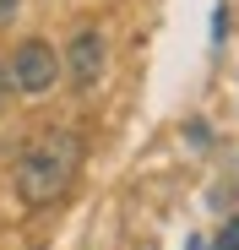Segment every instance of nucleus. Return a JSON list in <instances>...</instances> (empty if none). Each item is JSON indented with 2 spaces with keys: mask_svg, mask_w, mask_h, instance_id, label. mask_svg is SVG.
I'll return each mask as SVG.
<instances>
[{
  "mask_svg": "<svg viewBox=\"0 0 239 250\" xmlns=\"http://www.w3.org/2000/svg\"><path fill=\"white\" fill-rule=\"evenodd\" d=\"M212 250H239V218H228L223 223V234H218V245Z\"/></svg>",
  "mask_w": 239,
  "mask_h": 250,
  "instance_id": "obj_4",
  "label": "nucleus"
},
{
  "mask_svg": "<svg viewBox=\"0 0 239 250\" xmlns=\"http://www.w3.org/2000/svg\"><path fill=\"white\" fill-rule=\"evenodd\" d=\"M11 93V82H6V65H0V98H6Z\"/></svg>",
  "mask_w": 239,
  "mask_h": 250,
  "instance_id": "obj_7",
  "label": "nucleus"
},
{
  "mask_svg": "<svg viewBox=\"0 0 239 250\" xmlns=\"http://www.w3.org/2000/svg\"><path fill=\"white\" fill-rule=\"evenodd\" d=\"M103 65H109L103 33H98V27H82V33L71 38V82H76V87H98Z\"/></svg>",
  "mask_w": 239,
  "mask_h": 250,
  "instance_id": "obj_3",
  "label": "nucleus"
},
{
  "mask_svg": "<svg viewBox=\"0 0 239 250\" xmlns=\"http://www.w3.org/2000/svg\"><path fill=\"white\" fill-rule=\"evenodd\" d=\"M82 136L55 125V131H38L22 158H17V196L27 207H55L71 185H76V169H82Z\"/></svg>",
  "mask_w": 239,
  "mask_h": 250,
  "instance_id": "obj_1",
  "label": "nucleus"
},
{
  "mask_svg": "<svg viewBox=\"0 0 239 250\" xmlns=\"http://www.w3.org/2000/svg\"><path fill=\"white\" fill-rule=\"evenodd\" d=\"M223 33H228V11L218 6V17H212V44H223Z\"/></svg>",
  "mask_w": 239,
  "mask_h": 250,
  "instance_id": "obj_5",
  "label": "nucleus"
},
{
  "mask_svg": "<svg viewBox=\"0 0 239 250\" xmlns=\"http://www.w3.org/2000/svg\"><path fill=\"white\" fill-rule=\"evenodd\" d=\"M17 11H22V0H0V27H6V22H11Z\"/></svg>",
  "mask_w": 239,
  "mask_h": 250,
  "instance_id": "obj_6",
  "label": "nucleus"
},
{
  "mask_svg": "<svg viewBox=\"0 0 239 250\" xmlns=\"http://www.w3.org/2000/svg\"><path fill=\"white\" fill-rule=\"evenodd\" d=\"M6 76H11V87H17V93L38 98V93H49V87H55L60 60H55V49L44 44V38H22L17 55H11V65H6Z\"/></svg>",
  "mask_w": 239,
  "mask_h": 250,
  "instance_id": "obj_2",
  "label": "nucleus"
}]
</instances>
